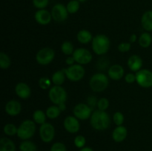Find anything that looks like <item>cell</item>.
<instances>
[{"label": "cell", "mask_w": 152, "mask_h": 151, "mask_svg": "<svg viewBox=\"0 0 152 151\" xmlns=\"http://www.w3.org/2000/svg\"><path fill=\"white\" fill-rule=\"evenodd\" d=\"M111 117L109 114L104 110H94L90 118V124L92 128L97 131L107 130L111 125Z\"/></svg>", "instance_id": "1"}, {"label": "cell", "mask_w": 152, "mask_h": 151, "mask_svg": "<svg viewBox=\"0 0 152 151\" xmlns=\"http://www.w3.org/2000/svg\"><path fill=\"white\" fill-rule=\"evenodd\" d=\"M111 46L109 38L105 34H97L93 38L91 47L94 53L98 56H102L108 53Z\"/></svg>", "instance_id": "2"}, {"label": "cell", "mask_w": 152, "mask_h": 151, "mask_svg": "<svg viewBox=\"0 0 152 151\" xmlns=\"http://www.w3.org/2000/svg\"><path fill=\"white\" fill-rule=\"evenodd\" d=\"M109 77L103 73H96L94 74L89 81V86L92 91L100 93L104 91L109 84Z\"/></svg>", "instance_id": "3"}, {"label": "cell", "mask_w": 152, "mask_h": 151, "mask_svg": "<svg viewBox=\"0 0 152 151\" xmlns=\"http://www.w3.org/2000/svg\"><path fill=\"white\" fill-rule=\"evenodd\" d=\"M37 130V125L33 120L26 119L22 121L18 127L17 134L19 139L21 140H29L35 135Z\"/></svg>", "instance_id": "4"}, {"label": "cell", "mask_w": 152, "mask_h": 151, "mask_svg": "<svg viewBox=\"0 0 152 151\" xmlns=\"http://www.w3.org/2000/svg\"><path fill=\"white\" fill-rule=\"evenodd\" d=\"M48 98L53 105H58L62 102H66L68 93L62 86L53 85L49 89Z\"/></svg>", "instance_id": "5"}, {"label": "cell", "mask_w": 152, "mask_h": 151, "mask_svg": "<svg viewBox=\"0 0 152 151\" xmlns=\"http://www.w3.org/2000/svg\"><path fill=\"white\" fill-rule=\"evenodd\" d=\"M67 78L73 82H77L83 78L86 74V70L83 65L74 64L68 68H63Z\"/></svg>", "instance_id": "6"}, {"label": "cell", "mask_w": 152, "mask_h": 151, "mask_svg": "<svg viewBox=\"0 0 152 151\" xmlns=\"http://www.w3.org/2000/svg\"><path fill=\"white\" fill-rule=\"evenodd\" d=\"M55 57V51L50 47H43L36 54V61L42 66L49 65L53 62Z\"/></svg>", "instance_id": "7"}, {"label": "cell", "mask_w": 152, "mask_h": 151, "mask_svg": "<svg viewBox=\"0 0 152 151\" xmlns=\"http://www.w3.org/2000/svg\"><path fill=\"white\" fill-rule=\"evenodd\" d=\"M136 82L142 88L152 87V71L148 69H141L135 73Z\"/></svg>", "instance_id": "8"}, {"label": "cell", "mask_w": 152, "mask_h": 151, "mask_svg": "<svg viewBox=\"0 0 152 151\" xmlns=\"http://www.w3.org/2000/svg\"><path fill=\"white\" fill-rule=\"evenodd\" d=\"M93 113V109L89 105L85 103H79L74 106L73 114L79 120L86 121L89 119Z\"/></svg>", "instance_id": "9"}, {"label": "cell", "mask_w": 152, "mask_h": 151, "mask_svg": "<svg viewBox=\"0 0 152 151\" xmlns=\"http://www.w3.org/2000/svg\"><path fill=\"white\" fill-rule=\"evenodd\" d=\"M39 134L41 140L44 143H50L55 137V127L52 124L45 122L40 125Z\"/></svg>", "instance_id": "10"}, {"label": "cell", "mask_w": 152, "mask_h": 151, "mask_svg": "<svg viewBox=\"0 0 152 151\" xmlns=\"http://www.w3.org/2000/svg\"><path fill=\"white\" fill-rule=\"evenodd\" d=\"M51 16L53 21L59 23H62L67 20L69 13L68 12L66 6L62 3H57L51 9Z\"/></svg>", "instance_id": "11"}, {"label": "cell", "mask_w": 152, "mask_h": 151, "mask_svg": "<svg viewBox=\"0 0 152 151\" xmlns=\"http://www.w3.org/2000/svg\"><path fill=\"white\" fill-rule=\"evenodd\" d=\"M72 56L75 59L76 63L81 65H88L91 62L93 59L92 53L88 49L83 47H80L74 50Z\"/></svg>", "instance_id": "12"}, {"label": "cell", "mask_w": 152, "mask_h": 151, "mask_svg": "<svg viewBox=\"0 0 152 151\" xmlns=\"http://www.w3.org/2000/svg\"><path fill=\"white\" fill-rule=\"evenodd\" d=\"M63 127L68 133H77L80 129V120L74 115H68L64 119Z\"/></svg>", "instance_id": "13"}, {"label": "cell", "mask_w": 152, "mask_h": 151, "mask_svg": "<svg viewBox=\"0 0 152 151\" xmlns=\"http://www.w3.org/2000/svg\"><path fill=\"white\" fill-rule=\"evenodd\" d=\"M34 19L36 22L41 25H47L50 23L52 19L51 13L46 9H41L36 11L34 14Z\"/></svg>", "instance_id": "14"}, {"label": "cell", "mask_w": 152, "mask_h": 151, "mask_svg": "<svg viewBox=\"0 0 152 151\" xmlns=\"http://www.w3.org/2000/svg\"><path fill=\"white\" fill-rule=\"evenodd\" d=\"M4 110L8 115L16 116L19 115L22 111V105L17 100L12 99L7 102L4 107Z\"/></svg>", "instance_id": "15"}, {"label": "cell", "mask_w": 152, "mask_h": 151, "mask_svg": "<svg viewBox=\"0 0 152 151\" xmlns=\"http://www.w3.org/2000/svg\"><path fill=\"white\" fill-rule=\"evenodd\" d=\"M125 75V70L122 65L115 64L113 65L108 68V76L111 79L117 81L120 80Z\"/></svg>", "instance_id": "16"}, {"label": "cell", "mask_w": 152, "mask_h": 151, "mask_svg": "<svg viewBox=\"0 0 152 151\" xmlns=\"http://www.w3.org/2000/svg\"><path fill=\"white\" fill-rule=\"evenodd\" d=\"M15 93L20 99H28L31 95V89L26 83L19 82L15 87Z\"/></svg>", "instance_id": "17"}, {"label": "cell", "mask_w": 152, "mask_h": 151, "mask_svg": "<svg viewBox=\"0 0 152 151\" xmlns=\"http://www.w3.org/2000/svg\"><path fill=\"white\" fill-rule=\"evenodd\" d=\"M112 139L117 143L124 142L128 136V130L125 126H117L112 132Z\"/></svg>", "instance_id": "18"}, {"label": "cell", "mask_w": 152, "mask_h": 151, "mask_svg": "<svg viewBox=\"0 0 152 151\" xmlns=\"http://www.w3.org/2000/svg\"><path fill=\"white\" fill-rule=\"evenodd\" d=\"M142 65H143V62H142V58L136 54L131 56L127 61V65L129 69L135 73L138 72L142 69Z\"/></svg>", "instance_id": "19"}, {"label": "cell", "mask_w": 152, "mask_h": 151, "mask_svg": "<svg viewBox=\"0 0 152 151\" xmlns=\"http://www.w3.org/2000/svg\"><path fill=\"white\" fill-rule=\"evenodd\" d=\"M141 25L146 32L152 31V10H147L142 15Z\"/></svg>", "instance_id": "20"}, {"label": "cell", "mask_w": 152, "mask_h": 151, "mask_svg": "<svg viewBox=\"0 0 152 151\" xmlns=\"http://www.w3.org/2000/svg\"><path fill=\"white\" fill-rule=\"evenodd\" d=\"M93 38L94 37L91 33L86 29L80 30L77 34V41L83 44H87L91 42Z\"/></svg>", "instance_id": "21"}, {"label": "cell", "mask_w": 152, "mask_h": 151, "mask_svg": "<svg viewBox=\"0 0 152 151\" xmlns=\"http://www.w3.org/2000/svg\"><path fill=\"white\" fill-rule=\"evenodd\" d=\"M16 144L11 139L2 137L0 139V151H16Z\"/></svg>", "instance_id": "22"}, {"label": "cell", "mask_w": 152, "mask_h": 151, "mask_svg": "<svg viewBox=\"0 0 152 151\" xmlns=\"http://www.w3.org/2000/svg\"><path fill=\"white\" fill-rule=\"evenodd\" d=\"M66 78L67 77L66 75H65V71H64V69H62L53 73V74L52 75L51 81L54 85L62 86L65 82Z\"/></svg>", "instance_id": "23"}, {"label": "cell", "mask_w": 152, "mask_h": 151, "mask_svg": "<svg viewBox=\"0 0 152 151\" xmlns=\"http://www.w3.org/2000/svg\"><path fill=\"white\" fill-rule=\"evenodd\" d=\"M138 43L142 48H148L152 43V35L148 32L142 33L138 38Z\"/></svg>", "instance_id": "24"}, {"label": "cell", "mask_w": 152, "mask_h": 151, "mask_svg": "<svg viewBox=\"0 0 152 151\" xmlns=\"http://www.w3.org/2000/svg\"><path fill=\"white\" fill-rule=\"evenodd\" d=\"M47 118L46 113L44 112L42 110H36L33 113V121L36 124H39V125L45 124L46 122Z\"/></svg>", "instance_id": "25"}, {"label": "cell", "mask_w": 152, "mask_h": 151, "mask_svg": "<svg viewBox=\"0 0 152 151\" xmlns=\"http://www.w3.org/2000/svg\"><path fill=\"white\" fill-rule=\"evenodd\" d=\"M46 115H47L48 118L50 119H56L60 115L61 110H59V107L57 105H51L48 107L45 111Z\"/></svg>", "instance_id": "26"}, {"label": "cell", "mask_w": 152, "mask_h": 151, "mask_svg": "<svg viewBox=\"0 0 152 151\" xmlns=\"http://www.w3.org/2000/svg\"><path fill=\"white\" fill-rule=\"evenodd\" d=\"M19 149L20 151H37V146L31 141L25 140L21 142Z\"/></svg>", "instance_id": "27"}, {"label": "cell", "mask_w": 152, "mask_h": 151, "mask_svg": "<svg viewBox=\"0 0 152 151\" xmlns=\"http://www.w3.org/2000/svg\"><path fill=\"white\" fill-rule=\"evenodd\" d=\"M11 65V59L10 56L4 52L0 53V68L2 70H7Z\"/></svg>", "instance_id": "28"}, {"label": "cell", "mask_w": 152, "mask_h": 151, "mask_svg": "<svg viewBox=\"0 0 152 151\" xmlns=\"http://www.w3.org/2000/svg\"><path fill=\"white\" fill-rule=\"evenodd\" d=\"M61 51L65 56H72L74 52V45L69 41H65L61 45Z\"/></svg>", "instance_id": "29"}, {"label": "cell", "mask_w": 152, "mask_h": 151, "mask_svg": "<svg viewBox=\"0 0 152 151\" xmlns=\"http://www.w3.org/2000/svg\"><path fill=\"white\" fill-rule=\"evenodd\" d=\"M66 7L70 14H74L80 10V2L77 0H71L66 4Z\"/></svg>", "instance_id": "30"}, {"label": "cell", "mask_w": 152, "mask_h": 151, "mask_svg": "<svg viewBox=\"0 0 152 151\" xmlns=\"http://www.w3.org/2000/svg\"><path fill=\"white\" fill-rule=\"evenodd\" d=\"M18 127L12 123H7L3 127L4 133L7 136H13L17 134Z\"/></svg>", "instance_id": "31"}, {"label": "cell", "mask_w": 152, "mask_h": 151, "mask_svg": "<svg viewBox=\"0 0 152 151\" xmlns=\"http://www.w3.org/2000/svg\"><path fill=\"white\" fill-rule=\"evenodd\" d=\"M74 144L75 147L78 149H82L84 147H86V139L85 136L83 135H77L74 139Z\"/></svg>", "instance_id": "32"}, {"label": "cell", "mask_w": 152, "mask_h": 151, "mask_svg": "<svg viewBox=\"0 0 152 151\" xmlns=\"http://www.w3.org/2000/svg\"><path fill=\"white\" fill-rule=\"evenodd\" d=\"M124 115H123V113L120 112V111H117L113 115V121H114V123L117 126L123 125V122H124Z\"/></svg>", "instance_id": "33"}, {"label": "cell", "mask_w": 152, "mask_h": 151, "mask_svg": "<svg viewBox=\"0 0 152 151\" xmlns=\"http://www.w3.org/2000/svg\"><path fill=\"white\" fill-rule=\"evenodd\" d=\"M97 109L100 110H104L105 111L109 107V101L107 98L102 97L99 99H98L97 102Z\"/></svg>", "instance_id": "34"}, {"label": "cell", "mask_w": 152, "mask_h": 151, "mask_svg": "<svg viewBox=\"0 0 152 151\" xmlns=\"http://www.w3.org/2000/svg\"><path fill=\"white\" fill-rule=\"evenodd\" d=\"M32 2L36 8L41 10L45 9V7L48 5L49 0H32Z\"/></svg>", "instance_id": "35"}, {"label": "cell", "mask_w": 152, "mask_h": 151, "mask_svg": "<svg viewBox=\"0 0 152 151\" xmlns=\"http://www.w3.org/2000/svg\"><path fill=\"white\" fill-rule=\"evenodd\" d=\"M51 82L52 81H50L49 78H46V77H42L39 80V86L42 90H47L48 88L50 87Z\"/></svg>", "instance_id": "36"}, {"label": "cell", "mask_w": 152, "mask_h": 151, "mask_svg": "<svg viewBox=\"0 0 152 151\" xmlns=\"http://www.w3.org/2000/svg\"><path fill=\"white\" fill-rule=\"evenodd\" d=\"M50 151H67V147L62 142H55L50 147Z\"/></svg>", "instance_id": "37"}, {"label": "cell", "mask_w": 152, "mask_h": 151, "mask_svg": "<svg viewBox=\"0 0 152 151\" xmlns=\"http://www.w3.org/2000/svg\"><path fill=\"white\" fill-rule=\"evenodd\" d=\"M132 48V44L130 42H122L119 44L117 49L121 53H127Z\"/></svg>", "instance_id": "38"}, {"label": "cell", "mask_w": 152, "mask_h": 151, "mask_svg": "<svg viewBox=\"0 0 152 151\" xmlns=\"http://www.w3.org/2000/svg\"><path fill=\"white\" fill-rule=\"evenodd\" d=\"M125 81L128 84H133L136 82V75L132 73H129L125 75Z\"/></svg>", "instance_id": "39"}, {"label": "cell", "mask_w": 152, "mask_h": 151, "mask_svg": "<svg viewBox=\"0 0 152 151\" xmlns=\"http://www.w3.org/2000/svg\"><path fill=\"white\" fill-rule=\"evenodd\" d=\"M97 102H98V99H96V97H95L94 96H90L88 97L87 99V105H89L93 109L95 106L97 105Z\"/></svg>", "instance_id": "40"}, {"label": "cell", "mask_w": 152, "mask_h": 151, "mask_svg": "<svg viewBox=\"0 0 152 151\" xmlns=\"http://www.w3.org/2000/svg\"><path fill=\"white\" fill-rule=\"evenodd\" d=\"M65 63H66V65H68V66H71V65H74V64L76 63L75 59L73 57V56H68V57L65 59Z\"/></svg>", "instance_id": "41"}, {"label": "cell", "mask_w": 152, "mask_h": 151, "mask_svg": "<svg viewBox=\"0 0 152 151\" xmlns=\"http://www.w3.org/2000/svg\"><path fill=\"white\" fill-rule=\"evenodd\" d=\"M137 40V35L135 33H133L132 35H131L130 37H129V42H130L131 44L134 43Z\"/></svg>", "instance_id": "42"}, {"label": "cell", "mask_w": 152, "mask_h": 151, "mask_svg": "<svg viewBox=\"0 0 152 151\" xmlns=\"http://www.w3.org/2000/svg\"><path fill=\"white\" fill-rule=\"evenodd\" d=\"M57 106L59 107V110H61V112H63L64 110H66V104H65V102H62V103L58 105Z\"/></svg>", "instance_id": "43"}, {"label": "cell", "mask_w": 152, "mask_h": 151, "mask_svg": "<svg viewBox=\"0 0 152 151\" xmlns=\"http://www.w3.org/2000/svg\"><path fill=\"white\" fill-rule=\"evenodd\" d=\"M80 151H94L91 147H84L83 148L80 150Z\"/></svg>", "instance_id": "44"}, {"label": "cell", "mask_w": 152, "mask_h": 151, "mask_svg": "<svg viewBox=\"0 0 152 151\" xmlns=\"http://www.w3.org/2000/svg\"><path fill=\"white\" fill-rule=\"evenodd\" d=\"M77 1H80V2H86V1H87V0H77Z\"/></svg>", "instance_id": "45"}, {"label": "cell", "mask_w": 152, "mask_h": 151, "mask_svg": "<svg viewBox=\"0 0 152 151\" xmlns=\"http://www.w3.org/2000/svg\"><path fill=\"white\" fill-rule=\"evenodd\" d=\"M151 35H152V34H151Z\"/></svg>", "instance_id": "46"}]
</instances>
